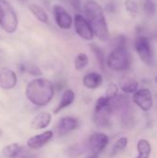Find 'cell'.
<instances>
[{
    "mask_svg": "<svg viewBox=\"0 0 157 158\" xmlns=\"http://www.w3.org/2000/svg\"><path fill=\"white\" fill-rule=\"evenodd\" d=\"M54 18L56 25L62 30H69L74 22V19L67 11V9L59 5H56L53 8Z\"/></svg>",
    "mask_w": 157,
    "mask_h": 158,
    "instance_id": "30bf717a",
    "label": "cell"
},
{
    "mask_svg": "<svg viewBox=\"0 0 157 158\" xmlns=\"http://www.w3.org/2000/svg\"><path fill=\"white\" fill-rule=\"evenodd\" d=\"M22 147L18 143H11L3 149V156L6 158H16L21 155Z\"/></svg>",
    "mask_w": 157,
    "mask_h": 158,
    "instance_id": "ffe728a7",
    "label": "cell"
},
{
    "mask_svg": "<svg viewBox=\"0 0 157 158\" xmlns=\"http://www.w3.org/2000/svg\"><path fill=\"white\" fill-rule=\"evenodd\" d=\"M89 64V57L85 53H80L74 59V68L76 70L81 71Z\"/></svg>",
    "mask_w": 157,
    "mask_h": 158,
    "instance_id": "44dd1931",
    "label": "cell"
},
{
    "mask_svg": "<svg viewBox=\"0 0 157 158\" xmlns=\"http://www.w3.org/2000/svg\"><path fill=\"white\" fill-rule=\"evenodd\" d=\"M80 126L79 120L74 117H63L60 118L56 125V131L58 135L64 136L75 130Z\"/></svg>",
    "mask_w": 157,
    "mask_h": 158,
    "instance_id": "8fae6325",
    "label": "cell"
},
{
    "mask_svg": "<svg viewBox=\"0 0 157 158\" xmlns=\"http://www.w3.org/2000/svg\"><path fill=\"white\" fill-rule=\"evenodd\" d=\"M83 85L90 90L99 88L103 83V77L97 72H89L82 79Z\"/></svg>",
    "mask_w": 157,
    "mask_h": 158,
    "instance_id": "9a60e30c",
    "label": "cell"
},
{
    "mask_svg": "<svg viewBox=\"0 0 157 158\" xmlns=\"http://www.w3.org/2000/svg\"><path fill=\"white\" fill-rule=\"evenodd\" d=\"M29 9L40 22H42V23L48 22V15L41 6L31 3L29 5Z\"/></svg>",
    "mask_w": 157,
    "mask_h": 158,
    "instance_id": "d6986e66",
    "label": "cell"
},
{
    "mask_svg": "<svg viewBox=\"0 0 157 158\" xmlns=\"http://www.w3.org/2000/svg\"><path fill=\"white\" fill-rule=\"evenodd\" d=\"M90 47H91L93 53L94 54L96 59L98 60L100 66L102 67V69H104L105 63H106V59L105 58V54H104L103 50H102L97 44H92L90 45Z\"/></svg>",
    "mask_w": 157,
    "mask_h": 158,
    "instance_id": "603a6c76",
    "label": "cell"
},
{
    "mask_svg": "<svg viewBox=\"0 0 157 158\" xmlns=\"http://www.w3.org/2000/svg\"><path fill=\"white\" fill-rule=\"evenodd\" d=\"M156 5L153 0H146L143 5V11L147 16H154L156 12Z\"/></svg>",
    "mask_w": 157,
    "mask_h": 158,
    "instance_id": "cb8c5ba5",
    "label": "cell"
},
{
    "mask_svg": "<svg viewBox=\"0 0 157 158\" xmlns=\"http://www.w3.org/2000/svg\"><path fill=\"white\" fill-rule=\"evenodd\" d=\"M17 81L18 78L13 70L7 68L0 69V88L5 90H11L16 86Z\"/></svg>",
    "mask_w": 157,
    "mask_h": 158,
    "instance_id": "4fadbf2b",
    "label": "cell"
},
{
    "mask_svg": "<svg viewBox=\"0 0 157 158\" xmlns=\"http://www.w3.org/2000/svg\"><path fill=\"white\" fill-rule=\"evenodd\" d=\"M134 48L137 55L143 63H145L148 66L155 65V53L148 37L144 35L137 36L134 43Z\"/></svg>",
    "mask_w": 157,
    "mask_h": 158,
    "instance_id": "8992f818",
    "label": "cell"
},
{
    "mask_svg": "<svg viewBox=\"0 0 157 158\" xmlns=\"http://www.w3.org/2000/svg\"><path fill=\"white\" fill-rule=\"evenodd\" d=\"M70 4H72L74 6H77L78 8H80V6H81V0H68Z\"/></svg>",
    "mask_w": 157,
    "mask_h": 158,
    "instance_id": "83f0119b",
    "label": "cell"
},
{
    "mask_svg": "<svg viewBox=\"0 0 157 158\" xmlns=\"http://www.w3.org/2000/svg\"><path fill=\"white\" fill-rule=\"evenodd\" d=\"M129 143V140L126 137H121L119 138L114 144L113 148H112V152H111V156H115L116 155H118V153H120L121 151L125 150L128 146Z\"/></svg>",
    "mask_w": 157,
    "mask_h": 158,
    "instance_id": "7402d4cb",
    "label": "cell"
},
{
    "mask_svg": "<svg viewBox=\"0 0 157 158\" xmlns=\"http://www.w3.org/2000/svg\"><path fill=\"white\" fill-rule=\"evenodd\" d=\"M89 158H98L97 157V156H91V157Z\"/></svg>",
    "mask_w": 157,
    "mask_h": 158,
    "instance_id": "f546056e",
    "label": "cell"
},
{
    "mask_svg": "<svg viewBox=\"0 0 157 158\" xmlns=\"http://www.w3.org/2000/svg\"><path fill=\"white\" fill-rule=\"evenodd\" d=\"M118 95V86L115 83H111L108 85L107 89H106V94L105 96H107L109 99H114L115 97H117Z\"/></svg>",
    "mask_w": 157,
    "mask_h": 158,
    "instance_id": "484cf974",
    "label": "cell"
},
{
    "mask_svg": "<svg viewBox=\"0 0 157 158\" xmlns=\"http://www.w3.org/2000/svg\"><path fill=\"white\" fill-rule=\"evenodd\" d=\"M53 136H54V133L52 131H45L40 134L31 137L27 142V145L30 149H32V150L40 149L45 144H47L52 140Z\"/></svg>",
    "mask_w": 157,
    "mask_h": 158,
    "instance_id": "7c38bea8",
    "label": "cell"
},
{
    "mask_svg": "<svg viewBox=\"0 0 157 158\" xmlns=\"http://www.w3.org/2000/svg\"><path fill=\"white\" fill-rule=\"evenodd\" d=\"M137 151L138 156L136 158H150L152 153V146L149 141H147L146 139L139 140L137 143Z\"/></svg>",
    "mask_w": 157,
    "mask_h": 158,
    "instance_id": "ac0fdd59",
    "label": "cell"
},
{
    "mask_svg": "<svg viewBox=\"0 0 157 158\" xmlns=\"http://www.w3.org/2000/svg\"><path fill=\"white\" fill-rule=\"evenodd\" d=\"M16 158H31L30 156H27V155H19L18 157Z\"/></svg>",
    "mask_w": 157,
    "mask_h": 158,
    "instance_id": "f1b7e54d",
    "label": "cell"
},
{
    "mask_svg": "<svg viewBox=\"0 0 157 158\" xmlns=\"http://www.w3.org/2000/svg\"><path fill=\"white\" fill-rule=\"evenodd\" d=\"M76 33L85 41H92L94 38V32L87 20V19L81 14H76L73 22Z\"/></svg>",
    "mask_w": 157,
    "mask_h": 158,
    "instance_id": "52a82bcc",
    "label": "cell"
},
{
    "mask_svg": "<svg viewBox=\"0 0 157 158\" xmlns=\"http://www.w3.org/2000/svg\"><path fill=\"white\" fill-rule=\"evenodd\" d=\"M19 25L18 16L6 0H0V27L7 33L17 31Z\"/></svg>",
    "mask_w": 157,
    "mask_h": 158,
    "instance_id": "5b68a950",
    "label": "cell"
},
{
    "mask_svg": "<svg viewBox=\"0 0 157 158\" xmlns=\"http://www.w3.org/2000/svg\"><path fill=\"white\" fill-rule=\"evenodd\" d=\"M55 94L54 84L47 79L36 78L31 80L26 87V97L37 106H45Z\"/></svg>",
    "mask_w": 157,
    "mask_h": 158,
    "instance_id": "7a4b0ae2",
    "label": "cell"
},
{
    "mask_svg": "<svg viewBox=\"0 0 157 158\" xmlns=\"http://www.w3.org/2000/svg\"><path fill=\"white\" fill-rule=\"evenodd\" d=\"M105 64L113 71H125L131 65V55L126 46H116L108 55Z\"/></svg>",
    "mask_w": 157,
    "mask_h": 158,
    "instance_id": "3957f363",
    "label": "cell"
},
{
    "mask_svg": "<svg viewBox=\"0 0 157 158\" xmlns=\"http://www.w3.org/2000/svg\"><path fill=\"white\" fill-rule=\"evenodd\" d=\"M133 103L143 111L147 112L154 106V98L151 91L147 88L139 89L132 96Z\"/></svg>",
    "mask_w": 157,
    "mask_h": 158,
    "instance_id": "ba28073f",
    "label": "cell"
},
{
    "mask_svg": "<svg viewBox=\"0 0 157 158\" xmlns=\"http://www.w3.org/2000/svg\"><path fill=\"white\" fill-rule=\"evenodd\" d=\"M26 71L33 76H41L42 75V71L40 70L39 68L35 67V66H31V67H27L26 68Z\"/></svg>",
    "mask_w": 157,
    "mask_h": 158,
    "instance_id": "4316f807",
    "label": "cell"
},
{
    "mask_svg": "<svg viewBox=\"0 0 157 158\" xmlns=\"http://www.w3.org/2000/svg\"><path fill=\"white\" fill-rule=\"evenodd\" d=\"M113 100V99H112ZM111 99L103 95L97 99L94 106L93 121L96 126L105 128L110 125V116L113 113Z\"/></svg>",
    "mask_w": 157,
    "mask_h": 158,
    "instance_id": "277c9868",
    "label": "cell"
},
{
    "mask_svg": "<svg viewBox=\"0 0 157 158\" xmlns=\"http://www.w3.org/2000/svg\"><path fill=\"white\" fill-rule=\"evenodd\" d=\"M74 100H75V94H74V92H73L71 89H67V90L63 93V94H62V96H61V99H60L58 105H57L56 107L55 108L54 114H57V113H59L61 110H63V109L68 107L70 105L73 104Z\"/></svg>",
    "mask_w": 157,
    "mask_h": 158,
    "instance_id": "2e32d148",
    "label": "cell"
},
{
    "mask_svg": "<svg viewBox=\"0 0 157 158\" xmlns=\"http://www.w3.org/2000/svg\"><path fill=\"white\" fill-rule=\"evenodd\" d=\"M83 11L94 35L102 42L108 41L110 38V32L101 5L95 0H85L83 4Z\"/></svg>",
    "mask_w": 157,
    "mask_h": 158,
    "instance_id": "6da1fadb",
    "label": "cell"
},
{
    "mask_svg": "<svg viewBox=\"0 0 157 158\" xmlns=\"http://www.w3.org/2000/svg\"><path fill=\"white\" fill-rule=\"evenodd\" d=\"M119 89L128 94H134L139 90V82L131 77H125L119 83Z\"/></svg>",
    "mask_w": 157,
    "mask_h": 158,
    "instance_id": "e0dca14e",
    "label": "cell"
},
{
    "mask_svg": "<svg viewBox=\"0 0 157 158\" xmlns=\"http://www.w3.org/2000/svg\"><path fill=\"white\" fill-rule=\"evenodd\" d=\"M155 82H156V83H157V76H156V77H155Z\"/></svg>",
    "mask_w": 157,
    "mask_h": 158,
    "instance_id": "4dcf8cb0",
    "label": "cell"
},
{
    "mask_svg": "<svg viewBox=\"0 0 157 158\" xmlns=\"http://www.w3.org/2000/svg\"><path fill=\"white\" fill-rule=\"evenodd\" d=\"M109 143V137L102 132H95L92 134L88 139V148L93 154V156H97L102 151L105 149V147Z\"/></svg>",
    "mask_w": 157,
    "mask_h": 158,
    "instance_id": "9c48e42d",
    "label": "cell"
},
{
    "mask_svg": "<svg viewBox=\"0 0 157 158\" xmlns=\"http://www.w3.org/2000/svg\"><path fill=\"white\" fill-rule=\"evenodd\" d=\"M125 8L131 15H136L139 12L138 4L133 0H126L125 1Z\"/></svg>",
    "mask_w": 157,
    "mask_h": 158,
    "instance_id": "d4e9b609",
    "label": "cell"
},
{
    "mask_svg": "<svg viewBox=\"0 0 157 158\" xmlns=\"http://www.w3.org/2000/svg\"><path fill=\"white\" fill-rule=\"evenodd\" d=\"M52 120V115L48 112H40L37 114L31 122V127L33 130H43L47 128Z\"/></svg>",
    "mask_w": 157,
    "mask_h": 158,
    "instance_id": "5bb4252c",
    "label": "cell"
}]
</instances>
